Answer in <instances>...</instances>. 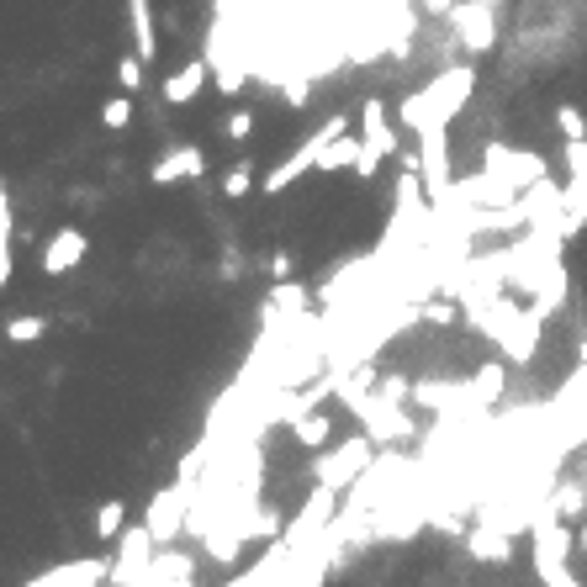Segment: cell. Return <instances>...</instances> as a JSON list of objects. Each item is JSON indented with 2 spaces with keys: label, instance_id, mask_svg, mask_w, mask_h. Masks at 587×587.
<instances>
[{
  "label": "cell",
  "instance_id": "6da1fadb",
  "mask_svg": "<svg viewBox=\"0 0 587 587\" xmlns=\"http://www.w3.org/2000/svg\"><path fill=\"white\" fill-rule=\"evenodd\" d=\"M471 85H476V69H471V64L445 69V75H434L424 90H418V96L402 101V122L418 127V133H424V127H450L455 117H461Z\"/></svg>",
  "mask_w": 587,
  "mask_h": 587
},
{
  "label": "cell",
  "instance_id": "7a4b0ae2",
  "mask_svg": "<svg viewBox=\"0 0 587 587\" xmlns=\"http://www.w3.org/2000/svg\"><path fill=\"white\" fill-rule=\"evenodd\" d=\"M566 561H572V529L561 524L556 508L535 513V524H529V566H535L540 587H582Z\"/></svg>",
  "mask_w": 587,
  "mask_h": 587
},
{
  "label": "cell",
  "instance_id": "3957f363",
  "mask_svg": "<svg viewBox=\"0 0 587 587\" xmlns=\"http://www.w3.org/2000/svg\"><path fill=\"white\" fill-rule=\"evenodd\" d=\"M339 133H350V117H328V122L318 127V133H307V138H302V143H297V149H291L281 164H270V170H265L260 191L281 196L286 186H297V180H302L307 170H318V164H323V154L334 149V138H339Z\"/></svg>",
  "mask_w": 587,
  "mask_h": 587
},
{
  "label": "cell",
  "instance_id": "277c9868",
  "mask_svg": "<svg viewBox=\"0 0 587 587\" xmlns=\"http://www.w3.org/2000/svg\"><path fill=\"white\" fill-rule=\"evenodd\" d=\"M450 27H455V38H461L466 48L487 53L492 38H498V16H492V0H461V6L450 11Z\"/></svg>",
  "mask_w": 587,
  "mask_h": 587
},
{
  "label": "cell",
  "instance_id": "5b68a950",
  "mask_svg": "<svg viewBox=\"0 0 587 587\" xmlns=\"http://www.w3.org/2000/svg\"><path fill=\"white\" fill-rule=\"evenodd\" d=\"M90 254V238L80 228H59L43 244V275H69V270H80V260Z\"/></svg>",
  "mask_w": 587,
  "mask_h": 587
},
{
  "label": "cell",
  "instance_id": "8992f818",
  "mask_svg": "<svg viewBox=\"0 0 587 587\" xmlns=\"http://www.w3.org/2000/svg\"><path fill=\"white\" fill-rule=\"evenodd\" d=\"M154 529L149 524H138V529H122V556L112 566V577L117 582H133L138 572H149V556H154Z\"/></svg>",
  "mask_w": 587,
  "mask_h": 587
},
{
  "label": "cell",
  "instance_id": "52a82bcc",
  "mask_svg": "<svg viewBox=\"0 0 587 587\" xmlns=\"http://www.w3.org/2000/svg\"><path fill=\"white\" fill-rule=\"evenodd\" d=\"M365 461H371V445H365V439H350V445H344L339 455H328V461L318 466V471H323V487L344 492V487H350L355 476L365 471Z\"/></svg>",
  "mask_w": 587,
  "mask_h": 587
},
{
  "label": "cell",
  "instance_id": "ba28073f",
  "mask_svg": "<svg viewBox=\"0 0 587 587\" xmlns=\"http://www.w3.org/2000/svg\"><path fill=\"white\" fill-rule=\"evenodd\" d=\"M201 170H207V154H201L196 143H180V149H170L154 164L149 180H154V186H175V180H196Z\"/></svg>",
  "mask_w": 587,
  "mask_h": 587
},
{
  "label": "cell",
  "instance_id": "9c48e42d",
  "mask_svg": "<svg viewBox=\"0 0 587 587\" xmlns=\"http://www.w3.org/2000/svg\"><path fill=\"white\" fill-rule=\"evenodd\" d=\"M360 138H365V149H376V154H397V133H392V117H387V101H365L360 106Z\"/></svg>",
  "mask_w": 587,
  "mask_h": 587
},
{
  "label": "cell",
  "instance_id": "30bf717a",
  "mask_svg": "<svg viewBox=\"0 0 587 587\" xmlns=\"http://www.w3.org/2000/svg\"><path fill=\"white\" fill-rule=\"evenodd\" d=\"M101 577H106V561H64V566H53V572H43L27 587H96Z\"/></svg>",
  "mask_w": 587,
  "mask_h": 587
},
{
  "label": "cell",
  "instance_id": "8fae6325",
  "mask_svg": "<svg viewBox=\"0 0 587 587\" xmlns=\"http://www.w3.org/2000/svg\"><path fill=\"white\" fill-rule=\"evenodd\" d=\"M127 16H133L138 59H143V64H154V59H159V38H154V11H149V0H127Z\"/></svg>",
  "mask_w": 587,
  "mask_h": 587
},
{
  "label": "cell",
  "instance_id": "7c38bea8",
  "mask_svg": "<svg viewBox=\"0 0 587 587\" xmlns=\"http://www.w3.org/2000/svg\"><path fill=\"white\" fill-rule=\"evenodd\" d=\"M201 80H207V64L191 59L186 69H180V75L164 80V101H170V106H186V101H196V96H201Z\"/></svg>",
  "mask_w": 587,
  "mask_h": 587
},
{
  "label": "cell",
  "instance_id": "4fadbf2b",
  "mask_svg": "<svg viewBox=\"0 0 587 587\" xmlns=\"http://www.w3.org/2000/svg\"><path fill=\"white\" fill-rule=\"evenodd\" d=\"M471 556L476 561H513V545H508V535H503V529L498 524H482V529H476V535H471Z\"/></svg>",
  "mask_w": 587,
  "mask_h": 587
},
{
  "label": "cell",
  "instance_id": "5bb4252c",
  "mask_svg": "<svg viewBox=\"0 0 587 587\" xmlns=\"http://www.w3.org/2000/svg\"><path fill=\"white\" fill-rule=\"evenodd\" d=\"M360 149H365V138H350V133H339L334 138V149L323 154V164H318V175H328V170H344V164H350L355 170V159H360Z\"/></svg>",
  "mask_w": 587,
  "mask_h": 587
},
{
  "label": "cell",
  "instance_id": "9a60e30c",
  "mask_svg": "<svg viewBox=\"0 0 587 587\" xmlns=\"http://www.w3.org/2000/svg\"><path fill=\"white\" fill-rule=\"evenodd\" d=\"M291 434H297V445H307V450H323V445H328V434H334V424H328L323 413H302Z\"/></svg>",
  "mask_w": 587,
  "mask_h": 587
},
{
  "label": "cell",
  "instance_id": "2e32d148",
  "mask_svg": "<svg viewBox=\"0 0 587 587\" xmlns=\"http://www.w3.org/2000/svg\"><path fill=\"white\" fill-rule=\"evenodd\" d=\"M122 519H127V503H122V498L101 503V508H96V535H101V540H117V535H122Z\"/></svg>",
  "mask_w": 587,
  "mask_h": 587
},
{
  "label": "cell",
  "instance_id": "e0dca14e",
  "mask_svg": "<svg viewBox=\"0 0 587 587\" xmlns=\"http://www.w3.org/2000/svg\"><path fill=\"white\" fill-rule=\"evenodd\" d=\"M43 334H48V318H32V313L6 323V339H11V344H32V339H43Z\"/></svg>",
  "mask_w": 587,
  "mask_h": 587
},
{
  "label": "cell",
  "instance_id": "ac0fdd59",
  "mask_svg": "<svg viewBox=\"0 0 587 587\" xmlns=\"http://www.w3.org/2000/svg\"><path fill=\"white\" fill-rule=\"evenodd\" d=\"M101 122L112 127V133H122V127L133 122V101H127V96H112V101L101 106Z\"/></svg>",
  "mask_w": 587,
  "mask_h": 587
},
{
  "label": "cell",
  "instance_id": "d6986e66",
  "mask_svg": "<svg viewBox=\"0 0 587 587\" xmlns=\"http://www.w3.org/2000/svg\"><path fill=\"white\" fill-rule=\"evenodd\" d=\"M582 503H587V492H582V482H572V487L556 492V503H550V508H556L561 519H572V513H582Z\"/></svg>",
  "mask_w": 587,
  "mask_h": 587
},
{
  "label": "cell",
  "instance_id": "ffe728a7",
  "mask_svg": "<svg viewBox=\"0 0 587 587\" xmlns=\"http://www.w3.org/2000/svg\"><path fill=\"white\" fill-rule=\"evenodd\" d=\"M556 122H561L566 143H582V138H587V122H582V112H577V106H561V112H556Z\"/></svg>",
  "mask_w": 587,
  "mask_h": 587
},
{
  "label": "cell",
  "instance_id": "44dd1931",
  "mask_svg": "<svg viewBox=\"0 0 587 587\" xmlns=\"http://www.w3.org/2000/svg\"><path fill=\"white\" fill-rule=\"evenodd\" d=\"M249 186H254V170H249V164H233V170L223 175V191H228V196H244Z\"/></svg>",
  "mask_w": 587,
  "mask_h": 587
},
{
  "label": "cell",
  "instance_id": "7402d4cb",
  "mask_svg": "<svg viewBox=\"0 0 587 587\" xmlns=\"http://www.w3.org/2000/svg\"><path fill=\"white\" fill-rule=\"evenodd\" d=\"M566 170H572V180H587V138L566 143Z\"/></svg>",
  "mask_w": 587,
  "mask_h": 587
},
{
  "label": "cell",
  "instance_id": "603a6c76",
  "mask_svg": "<svg viewBox=\"0 0 587 587\" xmlns=\"http://www.w3.org/2000/svg\"><path fill=\"white\" fill-rule=\"evenodd\" d=\"M117 80H122V90H138V85H143V59H138V53L117 64Z\"/></svg>",
  "mask_w": 587,
  "mask_h": 587
},
{
  "label": "cell",
  "instance_id": "cb8c5ba5",
  "mask_svg": "<svg viewBox=\"0 0 587 587\" xmlns=\"http://www.w3.org/2000/svg\"><path fill=\"white\" fill-rule=\"evenodd\" d=\"M254 133V112H233L228 117V138H249Z\"/></svg>",
  "mask_w": 587,
  "mask_h": 587
},
{
  "label": "cell",
  "instance_id": "d4e9b609",
  "mask_svg": "<svg viewBox=\"0 0 587 587\" xmlns=\"http://www.w3.org/2000/svg\"><path fill=\"white\" fill-rule=\"evenodd\" d=\"M286 101L302 106V101H307V80H291V85H286Z\"/></svg>",
  "mask_w": 587,
  "mask_h": 587
},
{
  "label": "cell",
  "instance_id": "484cf974",
  "mask_svg": "<svg viewBox=\"0 0 587 587\" xmlns=\"http://www.w3.org/2000/svg\"><path fill=\"white\" fill-rule=\"evenodd\" d=\"M270 275H291V254H270Z\"/></svg>",
  "mask_w": 587,
  "mask_h": 587
},
{
  "label": "cell",
  "instance_id": "4316f807",
  "mask_svg": "<svg viewBox=\"0 0 587 587\" xmlns=\"http://www.w3.org/2000/svg\"><path fill=\"white\" fill-rule=\"evenodd\" d=\"M461 0H424V11H434V16H445V11H455Z\"/></svg>",
  "mask_w": 587,
  "mask_h": 587
},
{
  "label": "cell",
  "instance_id": "83f0119b",
  "mask_svg": "<svg viewBox=\"0 0 587 587\" xmlns=\"http://www.w3.org/2000/svg\"><path fill=\"white\" fill-rule=\"evenodd\" d=\"M582 550H587V513H582Z\"/></svg>",
  "mask_w": 587,
  "mask_h": 587
}]
</instances>
